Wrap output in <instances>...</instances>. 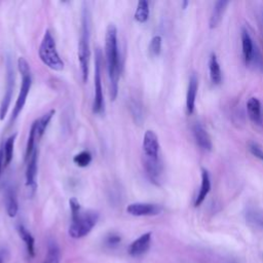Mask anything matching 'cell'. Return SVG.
Listing matches in <instances>:
<instances>
[{"label": "cell", "instance_id": "obj_1", "mask_svg": "<svg viewBox=\"0 0 263 263\" xmlns=\"http://www.w3.org/2000/svg\"><path fill=\"white\" fill-rule=\"evenodd\" d=\"M105 54H106L107 70L110 82V96L114 101L119 94V82L121 76V62L118 43V28L109 24L105 35Z\"/></svg>", "mask_w": 263, "mask_h": 263}, {"label": "cell", "instance_id": "obj_2", "mask_svg": "<svg viewBox=\"0 0 263 263\" xmlns=\"http://www.w3.org/2000/svg\"><path fill=\"white\" fill-rule=\"evenodd\" d=\"M72 221L69 227V236L73 239H81L87 236L96 226L99 220V213L96 211H81L79 201L72 197L69 200Z\"/></svg>", "mask_w": 263, "mask_h": 263}, {"label": "cell", "instance_id": "obj_3", "mask_svg": "<svg viewBox=\"0 0 263 263\" xmlns=\"http://www.w3.org/2000/svg\"><path fill=\"white\" fill-rule=\"evenodd\" d=\"M91 13L86 3H83L81 15V30L78 43V60L82 75V81L85 83L89 78V67L91 57Z\"/></svg>", "mask_w": 263, "mask_h": 263}, {"label": "cell", "instance_id": "obj_4", "mask_svg": "<svg viewBox=\"0 0 263 263\" xmlns=\"http://www.w3.org/2000/svg\"><path fill=\"white\" fill-rule=\"evenodd\" d=\"M38 54L42 63L48 68L55 71H62L64 69L65 65L57 50L55 38L52 37L48 29L44 32L38 49Z\"/></svg>", "mask_w": 263, "mask_h": 263}, {"label": "cell", "instance_id": "obj_5", "mask_svg": "<svg viewBox=\"0 0 263 263\" xmlns=\"http://www.w3.org/2000/svg\"><path fill=\"white\" fill-rule=\"evenodd\" d=\"M18 68L19 71L22 75V85H21V90L18 96V99L16 101L15 104V107L12 113V119H11V124H13L18 116L21 114L24 106H25V103L27 100V97L29 95L31 85H32V76H31V70H30V66L29 63L27 62V60L23 57L19 58L18 60Z\"/></svg>", "mask_w": 263, "mask_h": 263}, {"label": "cell", "instance_id": "obj_6", "mask_svg": "<svg viewBox=\"0 0 263 263\" xmlns=\"http://www.w3.org/2000/svg\"><path fill=\"white\" fill-rule=\"evenodd\" d=\"M101 50L98 48L95 56V98L93 103V112L95 114H102L105 110V101L102 86L101 76Z\"/></svg>", "mask_w": 263, "mask_h": 263}, {"label": "cell", "instance_id": "obj_7", "mask_svg": "<svg viewBox=\"0 0 263 263\" xmlns=\"http://www.w3.org/2000/svg\"><path fill=\"white\" fill-rule=\"evenodd\" d=\"M15 81H16V74L13 67V62L10 57L7 59V87L5 92L4 99L0 104V121H4L8 114L10 105L12 102L14 89H15Z\"/></svg>", "mask_w": 263, "mask_h": 263}, {"label": "cell", "instance_id": "obj_8", "mask_svg": "<svg viewBox=\"0 0 263 263\" xmlns=\"http://www.w3.org/2000/svg\"><path fill=\"white\" fill-rule=\"evenodd\" d=\"M127 212L136 217L142 216H155L162 212V208L159 204L147 202H134L128 206Z\"/></svg>", "mask_w": 263, "mask_h": 263}, {"label": "cell", "instance_id": "obj_9", "mask_svg": "<svg viewBox=\"0 0 263 263\" xmlns=\"http://www.w3.org/2000/svg\"><path fill=\"white\" fill-rule=\"evenodd\" d=\"M143 151L144 155L150 157V159H159L160 143L159 138L153 131H146L143 138Z\"/></svg>", "mask_w": 263, "mask_h": 263}, {"label": "cell", "instance_id": "obj_10", "mask_svg": "<svg viewBox=\"0 0 263 263\" xmlns=\"http://www.w3.org/2000/svg\"><path fill=\"white\" fill-rule=\"evenodd\" d=\"M143 164L151 182L154 184H160L161 176L163 173V165L160 161V157L159 159H150V157L144 156Z\"/></svg>", "mask_w": 263, "mask_h": 263}, {"label": "cell", "instance_id": "obj_11", "mask_svg": "<svg viewBox=\"0 0 263 263\" xmlns=\"http://www.w3.org/2000/svg\"><path fill=\"white\" fill-rule=\"evenodd\" d=\"M151 232H146L135 240L129 247V254L133 257H138L145 254L151 245Z\"/></svg>", "mask_w": 263, "mask_h": 263}, {"label": "cell", "instance_id": "obj_12", "mask_svg": "<svg viewBox=\"0 0 263 263\" xmlns=\"http://www.w3.org/2000/svg\"><path fill=\"white\" fill-rule=\"evenodd\" d=\"M37 161H38V148L36 147L26 162V185L32 190L36 187V174H37Z\"/></svg>", "mask_w": 263, "mask_h": 263}, {"label": "cell", "instance_id": "obj_13", "mask_svg": "<svg viewBox=\"0 0 263 263\" xmlns=\"http://www.w3.org/2000/svg\"><path fill=\"white\" fill-rule=\"evenodd\" d=\"M5 203L7 212L10 217H16L19 211L17 193L12 185H8L5 190Z\"/></svg>", "mask_w": 263, "mask_h": 263}, {"label": "cell", "instance_id": "obj_14", "mask_svg": "<svg viewBox=\"0 0 263 263\" xmlns=\"http://www.w3.org/2000/svg\"><path fill=\"white\" fill-rule=\"evenodd\" d=\"M193 135L194 138L196 140V143L204 150H212V141L211 138H210L209 134L207 133V131L203 129L202 126H200L199 124L194 125L193 127Z\"/></svg>", "mask_w": 263, "mask_h": 263}, {"label": "cell", "instance_id": "obj_15", "mask_svg": "<svg viewBox=\"0 0 263 263\" xmlns=\"http://www.w3.org/2000/svg\"><path fill=\"white\" fill-rule=\"evenodd\" d=\"M197 93V77L195 74H192L189 79L187 96H186V108L189 114H192L195 106V98Z\"/></svg>", "mask_w": 263, "mask_h": 263}, {"label": "cell", "instance_id": "obj_16", "mask_svg": "<svg viewBox=\"0 0 263 263\" xmlns=\"http://www.w3.org/2000/svg\"><path fill=\"white\" fill-rule=\"evenodd\" d=\"M228 4L229 3L225 2V0H218V2L215 4L213 13H212L211 18H210V22H209L210 28L214 29V28L218 27V25L220 24V22L223 18V14H224Z\"/></svg>", "mask_w": 263, "mask_h": 263}, {"label": "cell", "instance_id": "obj_17", "mask_svg": "<svg viewBox=\"0 0 263 263\" xmlns=\"http://www.w3.org/2000/svg\"><path fill=\"white\" fill-rule=\"evenodd\" d=\"M242 46L245 61L247 64H249L252 62L254 57V46L252 38L246 29L242 30Z\"/></svg>", "mask_w": 263, "mask_h": 263}, {"label": "cell", "instance_id": "obj_18", "mask_svg": "<svg viewBox=\"0 0 263 263\" xmlns=\"http://www.w3.org/2000/svg\"><path fill=\"white\" fill-rule=\"evenodd\" d=\"M211 190V181H210V176L207 170L202 169L201 170V185H200V190L199 193L196 197V200L194 202V207H199L204 198L207 197L208 193Z\"/></svg>", "mask_w": 263, "mask_h": 263}, {"label": "cell", "instance_id": "obj_19", "mask_svg": "<svg viewBox=\"0 0 263 263\" xmlns=\"http://www.w3.org/2000/svg\"><path fill=\"white\" fill-rule=\"evenodd\" d=\"M18 231H19V235L22 238L23 242L25 243L29 258H33L35 256V247H34L35 246V240H34V238L32 237L30 231L24 225H19L18 226Z\"/></svg>", "mask_w": 263, "mask_h": 263}, {"label": "cell", "instance_id": "obj_20", "mask_svg": "<svg viewBox=\"0 0 263 263\" xmlns=\"http://www.w3.org/2000/svg\"><path fill=\"white\" fill-rule=\"evenodd\" d=\"M247 110L250 120L255 124L261 123V104L258 99L250 98L247 103Z\"/></svg>", "mask_w": 263, "mask_h": 263}, {"label": "cell", "instance_id": "obj_21", "mask_svg": "<svg viewBox=\"0 0 263 263\" xmlns=\"http://www.w3.org/2000/svg\"><path fill=\"white\" fill-rule=\"evenodd\" d=\"M129 109L130 112L134 119V122L141 126L144 121V110H143V105L138 99H131L129 103Z\"/></svg>", "mask_w": 263, "mask_h": 263}, {"label": "cell", "instance_id": "obj_22", "mask_svg": "<svg viewBox=\"0 0 263 263\" xmlns=\"http://www.w3.org/2000/svg\"><path fill=\"white\" fill-rule=\"evenodd\" d=\"M209 70H210V77L214 84H219L222 80V74L220 65L218 63L217 57L215 54H212L209 60Z\"/></svg>", "mask_w": 263, "mask_h": 263}, {"label": "cell", "instance_id": "obj_23", "mask_svg": "<svg viewBox=\"0 0 263 263\" xmlns=\"http://www.w3.org/2000/svg\"><path fill=\"white\" fill-rule=\"evenodd\" d=\"M55 112H56V111H55L54 109H51V110H49L47 113L43 114L39 120L35 121V125H36V133H37V137H38V139H39V140H40V139H41V137L43 136V134H44V132H45V130H46V128L48 127V124L50 123V121H51L52 116H54Z\"/></svg>", "mask_w": 263, "mask_h": 263}, {"label": "cell", "instance_id": "obj_24", "mask_svg": "<svg viewBox=\"0 0 263 263\" xmlns=\"http://www.w3.org/2000/svg\"><path fill=\"white\" fill-rule=\"evenodd\" d=\"M61 262V253L60 248L55 242H49L47 254L44 258L43 263H60Z\"/></svg>", "mask_w": 263, "mask_h": 263}, {"label": "cell", "instance_id": "obj_25", "mask_svg": "<svg viewBox=\"0 0 263 263\" xmlns=\"http://www.w3.org/2000/svg\"><path fill=\"white\" fill-rule=\"evenodd\" d=\"M149 18V6L146 0H140L138 3L136 13H135V20L139 23L147 22Z\"/></svg>", "mask_w": 263, "mask_h": 263}, {"label": "cell", "instance_id": "obj_26", "mask_svg": "<svg viewBox=\"0 0 263 263\" xmlns=\"http://www.w3.org/2000/svg\"><path fill=\"white\" fill-rule=\"evenodd\" d=\"M17 134L12 135L8 138L4 145V151H5V167H8L11 162L13 161V155H14V147H15V141H16Z\"/></svg>", "mask_w": 263, "mask_h": 263}, {"label": "cell", "instance_id": "obj_27", "mask_svg": "<svg viewBox=\"0 0 263 263\" xmlns=\"http://www.w3.org/2000/svg\"><path fill=\"white\" fill-rule=\"evenodd\" d=\"M73 163L80 167V168H85L87 167L91 163H92V154L90 151H81L79 153H77L74 157H73Z\"/></svg>", "mask_w": 263, "mask_h": 263}, {"label": "cell", "instance_id": "obj_28", "mask_svg": "<svg viewBox=\"0 0 263 263\" xmlns=\"http://www.w3.org/2000/svg\"><path fill=\"white\" fill-rule=\"evenodd\" d=\"M161 51H162V37L156 35L151 39L149 43V52L152 57H157L160 56Z\"/></svg>", "mask_w": 263, "mask_h": 263}, {"label": "cell", "instance_id": "obj_29", "mask_svg": "<svg viewBox=\"0 0 263 263\" xmlns=\"http://www.w3.org/2000/svg\"><path fill=\"white\" fill-rule=\"evenodd\" d=\"M247 219L250 223L263 228V215L255 210H251L247 214Z\"/></svg>", "mask_w": 263, "mask_h": 263}, {"label": "cell", "instance_id": "obj_30", "mask_svg": "<svg viewBox=\"0 0 263 263\" xmlns=\"http://www.w3.org/2000/svg\"><path fill=\"white\" fill-rule=\"evenodd\" d=\"M248 147H249L250 152H251L254 156L258 157L259 160H261V161L263 162V150L260 148V146H259L258 144H256L255 142H250V143L248 144Z\"/></svg>", "mask_w": 263, "mask_h": 263}, {"label": "cell", "instance_id": "obj_31", "mask_svg": "<svg viewBox=\"0 0 263 263\" xmlns=\"http://www.w3.org/2000/svg\"><path fill=\"white\" fill-rule=\"evenodd\" d=\"M121 241H122L121 237L119 235H114V233L109 235L107 237V239H106V243L109 246H116V245H119L121 243Z\"/></svg>", "mask_w": 263, "mask_h": 263}, {"label": "cell", "instance_id": "obj_32", "mask_svg": "<svg viewBox=\"0 0 263 263\" xmlns=\"http://www.w3.org/2000/svg\"><path fill=\"white\" fill-rule=\"evenodd\" d=\"M5 165V151H4V147H0V175H2V170H3V166Z\"/></svg>", "mask_w": 263, "mask_h": 263}, {"label": "cell", "instance_id": "obj_33", "mask_svg": "<svg viewBox=\"0 0 263 263\" xmlns=\"http://www.w3.org/2000/svg\"><path fill=\"white\" fill-rule=\"evenodd\" d=\"M262 25H263V14H262Z\"/></svg>", "mask_w": 263, "mask_h": 263}, {"label": "cell", "instance_id": "obj_34", "mask_svg": "<svg viewBox=\"0 0 263 263\" xmlns=\"http://www.w3.org/2000/svg\"><path fill=\"white\" fill-rule=\"evenodd\" d=\"M0 263H2V260H0Z\"/></svg>", "mask_w": 263, "mask_h": 263}]
</instances>
